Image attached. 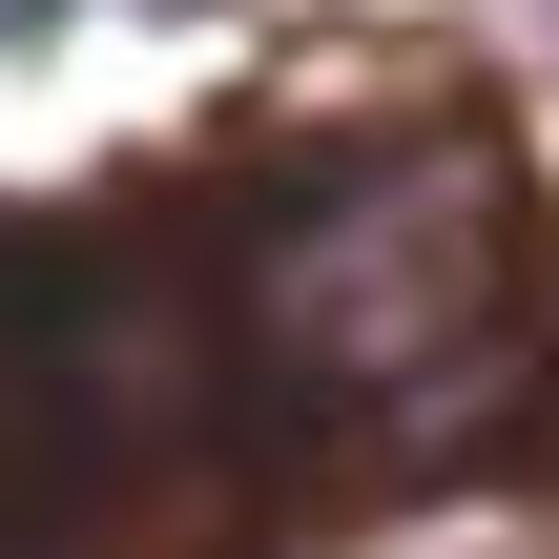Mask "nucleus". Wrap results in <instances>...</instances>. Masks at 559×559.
Segmentation results:
<instances>
[{"mask_svg": "<svg viewBox=\"0 0 559 559\" xmlns=\"http://www.w3.org/2000/svg\"><path fill=\"white\" fill-rule=\"evenodd\" d=\"M0 21H41V0H0Z\"/></svg>", "mask_w": 559, "mask_h": 559, "instance_id": "1", "label": "nucleus"}]
</instances>
